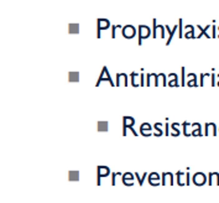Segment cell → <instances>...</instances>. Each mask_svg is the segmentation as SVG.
Returning <instances> with one entry per match:
<instances>
[{
    "label": "cell",
    "mask_w": 219,
    "mask_h": 203,
    "mask_svg": "<svg viewBox=\"0 0 219 203\" xmlns=\"http://www.w3.org/2000/svg\"><path fill=\"white\" fill-rule=\"evenodd\" d=\"M181 74H182V77H181V84H182V87H183L184 83H186V78H184V67L181 68Z\"/></svg>",
    "instance_id": "cell-32"
},
{
    "label": "cell",
    "mask_w": 219,
    "mask_h": 203,
    "mask_svg": "<svg viewBox=\"0 0 219 203\" xmlns=\"http://www.w3.org/2000/svg\"><path fill=\"white\" fill-rule=\"evenodd\" d=\"M68 81L70 82H78L79 81V72H70L68 73Z\"/></svg>",
    "instance_id": "cell-18"
},
{
    "label": "cell",
    "mask_w": 219,
    "mask_h": 203,
    "mask_svg": "<svg viewBox=\"0 0 219 203\" xmlns=\"http://www.w3.org/2000/svg\"><path fill=\"white\" fill-rule=\"evenodd\" d=\"M118 175H119V172H113V173H111V185H113V186L115 185V177H116Z\"/></svg>",
    "instance_id": "cell-34"
},
{
    "label": "cell",
    "mask_w": 219,
    "mask_h": 203,
    "mask_svg": "<svg viewBox=\"0 0 219 203\" xmlns=\"http://www.w3.org/2000/svg\"><path fill=\"white\" fill-rule=\"evenodd\" d=\"M166 180H168L170 185L173 186V173H171V172H163L162 173V186H165Z\"/></svg>",
    "instance_id": "cell-14"
},
{
    "label": "cell",
    "mask_w": 219,
    "mask_h": 203,
    "mask_svg": "<svg viewBox=\"0 0 219 203\" xmlns=\"http://www.w3.org/2000/svg\"><path fill=\"white\" fill-rule=\"evenodd\" d=\"M68 180L70 181H78L79 180V172L78 171H70L68 172Z\"/></svg>",
    "instance_id": "cell-20"
},
{
    "label": "cell",
    "mask_w": 219,
    "mask_h": 203,
    "mask_svg": "<svg viewBox=\"0 0 219 203\" xmlns=\"http://www.w3.org/2000/svg\"><path fill=\"white\" fill-rule=\"evenodd\" d=\"M212 37H216V26H212Z\"/></svg>",
    "instance_id": "cell-37"
},
{
    "label": "cell",
    "mask_w": 219,
    "mask_h": 203,
    "mask_svg": "<svg viewBox=\"0 0 219 203\" xmlns=\"http://www.w3.org/2000/svg\"><path fill=\"white\" fill-rule=\"evenodd\" d=\"M97 37L99 38L100 37V31L102 30H107V29H109L110 27V22L108 19H102V17H99L98 20H97Z\"/></svg>",
    "instance_id": "cell-2"
},
{
    "label": "cell",
    "mask_w": 219,
    "mask_h": 203,
    "mask_svg": "<svg viewBox=\"0 0 219 203\" xmlns=\"http://www.w3.org/2000/svg\"><path fill=\"white\" fill-rule=\"evenodd\" d=\"M130 78H131V84H133V87H138V84H136V78H138V73L136 72H131L130 73Z\"/></svg>",
    "instance_id": "cell-26"
},
{
    "label": "cell",
    "mask_w": 219,
    "mask_h": 203,
    "mask_svg": "<svg viewBox=\"0 0 219 203\" xmlns=\"http://www.w3.org/2000/svg\"><path fill=\"white\" fill-rule=\"evenodd\" d=\"M161 125H162L161 123H156V124L153 125V128H155V129H156V130L158 131V133H157V135H156V136H161L162 134H163V131H162V129H161Z\"/></svg>",
    "instance_id": "cell-28"
},
{
    "label": "cell",
    "mask_w": 219,
    "mask_h": 203,
    "mask_svg": "<svg viewBox=\"0 0 219 203\" xmlns=\"http://www.w3.org/2000/svg\"><path fill=\"white\" fill-rule=\"evenodd\" d=\"M189 181H191V175L188 173V169H187V172H186V186L189 185Z\"/></svg>",
    "instance_id": "cell-35"
},
{
    "label": "cell",
    "mask_w": 219,
    "mask_h": 203,
    "mask_svg": "<svg viewBox=\"0 0 219 203\" xmlns=\"http://www.w3.org/2000/svg\"><path fill=\"white\" fill-rule=\"evenodd\" d=\"M103 81H108L110 82V84L114 87V81L111 79V77L109 76V72H108V68L107 67H103L102 69V72H100V76H99V78H98V81H97V83H95V86L98 87Z\"/></svg>",
    "instance_id": "cell-3"
},
{
    "label": "cell",
    "mask_w": 219,
    "mask_h": 203,
    "mask_svg": "<svg viewBox=\"0 0 219 203\" xmlns=\"http://www.w3.org/2000/svg\"><path fill=\"white\" fill-rule=\"evenodd\" d=\"M146 77H147L146 86H147V87H150V86H151V79L153 78V73H147V74H146Z\"/></svg>",
    "instance_id": "cell-30"
},
{
    "label": "cell",
    "mask_w": 219,
    "mask_h": 203,
    "mask_svg": "<svg viewBox=\"0 0 219 203\" xmlns=\"http://www.w3.org/2000/svg\"><path fill=\"white\" fill-rule=\"evenodd\" d=\"M119 26H120V25H116V26L114 25V26H111V37H113V38L115 37V30H116Z\"/></svg>",
    "instance_id": "cell-36"
},
{
    "label": "cell",
    "mask_w": 219,
    "mask_h": 203,
    "mask_svg": "<svg viewBox=\"0 0 219 203\" xmlns=\"http://www.w3.org/2000/svg\"><path fill=\"white\" fill-rule=\"evenodd\" d=\"M140 133H141V135H144V136H150L151 133H152L151 125H150L148 123H143L141 126H140Z\"/></svg>",
    "instance_id": "cell-9"
},
{
    "label": "cell",
    "mask_w": 219,
    "mask_h": 203,
    "mask_svg": "<svg viewBox=\"0 0 219 203\" xmlns=\"http://www.w3.org/2000/svg\"><path fill=\"white\" fill-rule=\"evenodd\" d=\"M150 35H151L150 27L146 26V25H140V26H139V42H138V43L141 45V43H143V40H144V38H147Z\"/></svg>",
    "instance_id": "cell-4"
},
{
    "label": "cell",
    "mask_w": 219,
    "mask_h": 203,
    "mask_svg": "<svg viewBox=\"0 0 219 203\" xmlns=\"http://www.w3.org/2000/svg\"><path fill=\"white\" fill-rule=\"evenodd\" d=\"M121 34H123V36H124L125 38L130 40V38H133V37L135 36L136 30H135V27H134L133 25H126V26L121 27Z\"/></svg>",
    "instance_id": "cell-6"
},
{
    "label": "cell",
    "mask_w": 219,
    "mask_h": 203,
    "mask_svg": "<svg viewBox=\"0 0 219 203\" xmlns=\"http://www.w3.org/2000/svg\"><path fill=\"white\" fill-rule=\"evenodd\" d=\"M177 126H178V124H177V123H173V124L171 125V129H172V136H178V135H180V130L177 129Z\"/></svg>",
    "instance_id": "cell-24"
},
{
    "label": "cell",
    "mask_w": 219,
    "mask_h": 203,
    "mask_svg": "<svg viewBox=\"0 0 219 203\" xmlns=\"http://www.w3.org/2000/svg\"><path fill=\"white\" fill-rule=\"evenodd\" d=\"M70 34H78L79 32V25L78 24H70Z\"/></svg>",
    "instance_id": "cell-21"
},
{
    "label": "cell",
    "mask_w": 219,
    "mask_h": 203,
    "mask_svg": "<svg viewBox=\"0 0 219 203\" xmlns=\"http://www.w3.org/2000/svg\"><path fill=\"white\" fill-rule=\"evenodd\" d=\"M158 180H160V176L158 173L156 172H151L150 176H148V182L151 186H158Z\"/></svg>",
    "instance_id": "cell-11"
},
{
    "label": "cell",
    "mask_w": 219,
    "mask_h": 203,
    "mask_svg": "<svg viewBox=\"0 0 219 203\" xmlns=\"http://www.w3.org/2000/svg\"><path fill=\"white\" fill-rule=\"evenodd\" d=\"M145 176L146 173H144V175H140V173H135V177L138 178V181H139V186H143L144 185V180H145Z\"/></svg>",
    "instance_id": "cell-25"
},
{
    "label": "cell",
    "mask_w": 219,
    "mask_h": 203,
    "mask_svg": "<svg viewBox=\"0 0 219 203\" xmlns=\"http://www.w3.org/2000/svg\"><path fill=\"white\" fill-rule=\"evenodd\" d=\"M182 24H183L182 19H180V21H178V29H180V37H181V38L183 37V27H182Z\"/></svg>",
    "instance_id": "cell-31"
},
{
    "label": "cell",
    "mask_w": 219,
    "mask_h": 203,
    "mask_svg": "<svg viewBox=\"0 0 219 203\" xmlns=\"http://www.w3.org/2000/svg\"><path fill=\"white\" fill-rule=\"evenodd\" d=\"M168 86L170 87H178V82H177V79H178V77H177V74L176 73H170L168 74Z\"/></svg>",
    "instance_id": "cell-13"
},
{
    "label": "cell",
    "mask_w": 219,
    "mask_h": 203,
    "mask_svg": "<svg viewBox=\"0 0 219 203\" xmlns=\"http://www.w3.org/2000/svg\"><path fill=\"white\" fill-rule=\"evenodd\" d=\"M98 131H108V121H98Z\"/></svg>",
    "instance_id": "cell-19"
},
{
    "label": "cell",
    "mask_w": 219,
    "mask_h": 203,
    "mask_svg": "<svg viewBox=\"0 0 219 203\" xmlns=\"http://www.w3.org/2000/svg\"><path fill=\"white\" fill-rule=\"evenodd\" d=\"M140 86L144 87V68L141 69V73H140Z\"/></svg>",
    "instance_id": "cell-33"
},
{
    "label": "cell",
    "mask_w": 219,
    "mask_h": 203,
    "mask_svg": "<svg viewBox=\"0 0 219 203\" xmlns=\"http://www.w3.org/2000/svg\"><path fill=\"white\" fill-rule=\"evenodd\" d=\"M187 78H188V82H187L188 87H197V77L194 73H189Z\"/></svg>",
    "instance_id": "cell-17"
},
{
    "label": "cell",
    "mask_w": 219,
    "mask_h": 203,
    "mask_svg": "<svg viewBox=\"0 0 219 203\" xmlns=\"http://www.w3.org/2000/svg\"><path fill=\"white\" fill-rule=\"evenodd\" d=\"M192 181L196 186H203L207 181V176L203 173V172H196L192 177Z\"/></svg>",
    "instance_id": "cell-5"
},
{
    "label": "cell",
    "mask_w": 219,
    "mask_h": 203,
    "mask_svg": "<svg viewBox=\"0 0 219 203\" xmlns=\"http://www.w3.org/2000/svg\"><path fill=\"white\" fill-rule=\"evenodd\" d=\"M124 83V86H128V76L125 73H116V86H121Z\"/></svg>",
    "instance_id": "cell-10"
},
{
    "label": "cell",
    "mask_w": 219,
    "mask_h": 203,
    "mask_svg": "<svg viewBox=\"0 0 219 203\" xmlns=\"http://www.w3.org/2000/svg\"><path fill=\"white\" fill-rule=\"evenodd\" d=\"M184 37H186V38H196V37H194V27L189 29V30L184 34Z\"/></svg>",
    "instance_id": "cell-27"
},
{
    "label": "cell",
    "mask_w": 219,
    "mask_h": 203,
    "mask_svg": "<svg viewBox=\"0 0 219 203\" xmlns=\"http://www.w3.org/2000/svg\"><path fill=\"white\" fill-rule=\"evenodd\" d=\"M218 180L219 181V173L218 172H211L209 173V186H213V181Z\"/></svg>",
    "instance_id": "cell-22"
},
{
    "label": "cell",
    "mask_w": 219,
    "mask_h": 203,
    "mask_svg": "<svg viewBox=\"0 0 219 203\" xmlns=\"http://www.w3.org/2000/svg\"><path fill=\"white\" fill-rule=\"evenodd\" d=\"M123 181H134V175L131 172H125L123 175Z\"/></svg>",
    "instance_id": "cell-23"
},
{
    "label": "cell",
    "mask_w": 219,
    "mask_h": 203,
    "mask_svg": "<svg viewBox=\"0 0 219 203\" xmlns=\"http://www.w3.org/2000/svg\"><path fill=\"white\" fill-rule=\"evenodd\" d=\"M216 133H217V129H216V125H214V123H207L206 124V135H211V134H213V136L216 135Z\"/></svg>",
    "instance_id": "cell-12"
},
{
    "label": "cell",
    "mask_w": 219,
    "mask_h": 203,
    "mask_svg": "<svg viewBox=\"0 0 219 203\" xmlns=\"http://www.w3.org/2000/svg\"><path fill=\"white\" fill-rule=\"evenodd\" d=\"M152 25H153V30H152V36H153V38L157 36V31H160V37L161 38H165V31H166V29H163L165 26L163 25H156V19H153L152 20Z\"/></svg>",
    "instance_id": "cell-8"
},
{
    "label": "cell",
    "mask_w": 219,
    "mask_h": 203,
    "mask_svg": "<svg viewBox=\"0 0 219 203\" xmlns=\"http://www.w3.org/2000/svg\"><path fill=\"white\" fill-rule=\"evenodd\" d=\"M188 128H189V124H188L187 121H184V123H183V133H184V135H186V136H189Z\"/></svg>",
    "instance_id": "cell-29"
},
{
    "label": "cell",
    "mask_w": 219,
    "mask_h": 203,
    "mask_svg": "<svg viewBox=\"0 0 219 203\" xmlns=\"http://www.w3.org/2000/svg\"><path fill=\"white\" fill-rule=\"evenodd\" d=\"M135 124V119L134 118H131V116H124L123 118V135L125 136L126 135V130L128 129H130L133 133H134V135H136V131L134 130V125Z\"/></svg>",
    "instance_id": "cell-1"
},
{
    "label": "cell",
    "mask_w": 219,
    "mask_h": 203,
    "mask_svg": "<svg viewBox=\"0 0 219 203\" xmlns=\"http://www.w3.org/2000/svg\"><path fill=\"white\" fill-rule=\"evenodd\" d=\"M177 27H178V26H173V30H172L168 25H165V29H166V31L168 32V38H167V41H166V45H170V43H171V40H172V37H173V34L176 32Z\"/></svg>",
    "instance_id": "cell-15"
},
{
    "label": "cell",
    "mask_w": 219,
    "mask_h": 203,
    "mask_svg": "<svg viewBox=\"0 0 219 203\" xmlns=\"http://www.w3.org/2000/svg\"><path fill=\"white\" fill-rule=\"evenodd\" d=\"M218 78H219V76H218ZM218 84H219V83H218Z\"/></svg>",
    "instance_id": "cell-38"
},
{
    "label": "cell",
    "mask_w": 219,
    "mask_h": 203,
    "mask_svg": "<svg viewBox=\"0 0 219 203\" xmlns=\"http://www.w3.org/2000/svg\"><path fill=\"white\" fill-rule=\"evenodd\" d=\"M176 176H177V183H178V186H186V173H183L182 171H177Z\"/></svg>",
    "instance_id": "cell-16"
},
{
    "label": "cell",
    "mask_w": 219,
    "mask_h": 203,
    "mask_svg": "<svg viewBox=\"0 0 219 203\" xmlns=\"http://www.w3.org/2000/svg\"><path fill=\"white\" fill-rule=\"evenodd\" d=\"M98 173H97V183L98 186H100V178L102 177H107L110 173V170L108 166H98Z\"/></svg>",
    "instance_id": "cell-7"
}]
</instances>
